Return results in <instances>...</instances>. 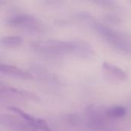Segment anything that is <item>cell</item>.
I'll use <instances>...</instances> for the list:
<instances>
[{
  "mask_svg": "<svg viewBox=\"0 0 131 131\" xmlns=\"http://www.w3.org/2000/svg\"><path fill=\"white\" fill-rule=\"evenodd\" d=\"M77 18L89 25L108 45L121 54L131 56V35L116 30L99 21L87 12H79Z\"/></svg>",
  "mask_w": 131,
  "mask_h": 131,
  "instance_id": "6da1fadb",
  "label": "cell"
},
{
  "mask_svg": "<svg viewBox=\"0 0 131 131\" xmlns=\"http://www.w3.org/2000/svg\"><path fill=\"white\" fill-rule=\"evenodd\" d=\"M30 47L35 53L48 57H61L76 54V40L45 39L31 41Z\"/></svg>",
  "mask_w": 131,
  "mask_h": 131,
  "instance_id": "7a4b0ae2",
  "label": "cell"
},
{
  "mask_svg": "<svg viewBox=\"0 0 131 131\" xmlns=\"http://www.w3.org/2000/svg\"><path fill=\"white\" fill-rule=\"evenodd\" d=\"M6 25L30 33H44L47 31L46 25L35 16L18 12L9 15L6 18Z\"/></svg>",
  "mask_w": 131,
  "mask_h": 131,
  "instance_id": "3957f363",
  "label": "cell"
},
{
  "mask_svg": "<svg viewBox=\"0 0 131 131\" xmlns=\"http://www.w3.org/2000/svg\"><path fill=\"white\" fill-rule=\"evenodd\" d=\"M106 109L96 104H91L85 109V120L89 129L94 131L103 130L107 124L108 117L106 115Z\"/></svg>",
  "mask_w": 131,
  "mask_h": 131,
  "instance_id": "277c9868",
  "label": "cell"
},
{
  "mask_svg": "<svg viewBox=\"0 0 131 131\" xmlns=\"http://www.w3.org/2000/svg\"><path fill=\"white\" fill-rule=\"evenodd\" d=\"M0 124L4 128L12 131H38L29 123L16 114L15 116L8 114H1Z\"/></svg>",
  "mask_w": 131,
  "mask_h": 131,
  "instance_id": "5b68a950",
  "label": "cell"
},
{
  "mask_svg": "<svg viewBox=\"0 0 131 131\" xmlns=\"http://www.w3.org/2000/svg\"><path fill=\"white\" fill-rule=\"evenodd\" d=\"M8 109L12 111L15 114L21 117V118H23L25 121H26L28 123H29L31 126H33L37 130H41V131H51L50 127L48 125L47 122L41 118L38 117H35V116L26 113L25 111L18 108V107H9Z\"/></svg>",
  "mask_w": 131,
  "mask_h": 131,
  "instance_id": "8992f818",
  "label": "cell"
},
{
  "mask_svg": "<svg viewBox=\"0 0 131 131\" xmlns=\"http://www.w3.org/2000/svg\"><path fill=\"white\" fill-rule=\"evenodd\" d=\"M1 91V94L2 96L5 95L8 97H20L24 100H28V101H31L35 102H38L41 101L40 97L37 95L36 94L24 90V89H20V88H15L9 86H1L0 88Z\"/></svg>",
  "mask_w": 131,
  "mask_h": 131,
  "instance_id": "52a82bcc",
  "label": "cell"
},
{
  "mask_svg": "<svg viewBox=\"0 0 131 131\" xmlns=\"http://www.w3.org/2000/svg\"><path fill=\"white\" fill-rule=\"evenodd\" d=\"M0 72L6 76H9L21 80L28 81L35 79V78L33 77L30 71H25L13 64L2 63L0 65Z\"/></svg>",
  "mask_w": 131,
  "mask_h": 131,
  "instance_id": "ba28073f",
  "label": "cell"
},
{
  "mask_svg": "<svg viewBox=\"0 0 131 131\" xmlns=\"http://www.w3.org/2000/svg\"><path fill=\"white\" fill-rule=\"evenodd\" d=\"M102 70L109 78L117 81H125L129 78V75L125 70L108 62L102 63Z\"/></svg>",
  "mask_w": 131,
  "mask_h": 131,
  "instance_id": "9c48e42d",
  "label": "cell"
},
{
  "mask_svg": "<svg viewBox=\"0 0 131 131\" xmlns=\"http://www.w3.org/2000/svg\"><path fill=\"white\" fill-rule=\"evenodd\" d=\"M30 72L35 78H37L38 79L44 82L54 84H60V79L58 78V77L54 73H51V71L45 69L44 67H41L38 65L32 66L31 68Z\"/></svg>",
  "mask_w": 131,
  "mask_h": 131,
  "instance_id": "30bf717a",
  "label": "cell"
},
{
  "mask_svg": "<svg viewBox=\"0 0 131 131\" xmlns=\"http://www.w3.org/2000/svg\"><path fill=\"white\" fill-rule=\"evenodd\" d=\"M94 54L95 51L94 48L88 41L79 39L76 40V57L88 59L93 58Z\"/></svg>",
  "mask_w": 131,
  "mask_h": 131,
  "instance_id": "8fae6325",
  "label": "cell"
},
{
  "mask_svg": "<svg viewBox=\"0 0 131 131\" xmlns=\"http://www.w3.org/2000/svg\"><path fill=\"white\" fill-rule=\"evenodd\" d=\"M106 115L110 120H117L124 117L127 114V109L122 105H114L106 108Z\"/></svg>",
  "mask_w": 131,
  "mask_h": 131,
  "instance_id": "7c38bea8",
  "label": "cell"
},
{
  "mask_svg": "<svg viewBox=\"0 0 131 131\" xmlns=\"http://www.w3.org/2000/svg\"><path fill=\"white\" fill-rule=\"evenodd\" d=\"M23 38L21 36L10 35L3 36L1 38V45L5 48H17L23 44Z\"/></svg>",
  "mask_w": 131,
  "mask_h": 131,
  "instance_id": "4fadbf2b",
  "label": "cell"
},
{
  "mask_svg": "<svg viewBox=\"0 0 131 131\" xmlns=\"http://www.w3.org/2000/svg\"><path fill=\"white\" fill-rule=\"evenodd\" d=\"M104 18V20L110 24H119L122 20L121 17L117 13H114V12L106 14Z\"/></svg>",
  "mask_w": 131,
  "mask_h": 131,
  "instance_id": "5bb4252c",
  "label": "cell"
},
{
  "mask_svg": "<svg viewBox=\"0 0 131 131\" xmlns=\"http://www.w3.org/2000/svg\"><path fill=\"white\" fill-rule=\"evenodd\" d=\"M97 5H100L101 7L110 9V10H116L119 8L117 3L114 1H108V0H102V1H97L95 2Z\"/></svg>",
  "mask_w": 131,
  "mask_h": 131,
  "instance_id": "9a60e30c",
  "label": "cell"
},
{
  "mask_svg": "<svg viewBox=\"0 0 131 131\" xmlns=\"http://www.w3.org/2000/svg\"><path fill=\"white\" fill-rule=\"evenodd\" d=\"M130 102H131V99H130Z\"/></svg>",
  "mask_w": 131,
  "mask_h": 131,
  "instance_id": "2e32d148",
  "label": "cell"
}]
</instances>
